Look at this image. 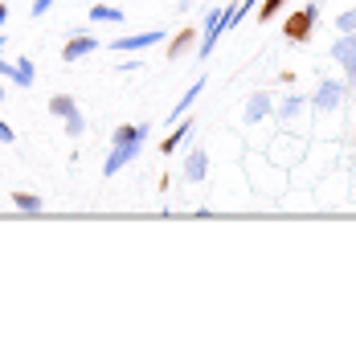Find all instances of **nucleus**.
Wrapping results in <instances>:
<instances>
[{"instance_id":"f257e3e1","label":"nucleus","mask_w":356,"mask_h":360,"mask_svg":"<svg viewBox=\"0 0 356 360\" xmlns=\"http://www.w3.org/2000/svg\"><path fill=\"white\" fill-rule=\"evenodd\" d=\"M242 172H246L250 193H262V197H283V193H287L291 172L287 168H279V164L267 156V148H262V152H258V148L242 152Z\"/></svg>"},{"instance_id":"f03ea898","label":"nucleus","mask_w":356,"mask_h":360,"mask_svg":"<svg viewBox=\"0 0 356 360\" xmlns=\"http://www.w3.org/2000/svg\"><path fill=\"white\" fill-rule=\"evenodd\" d=\"M348 98V82H336V78H324L312 94V115H336Z\"/></svg>"},{"instance_id":"7ed1b4c3","label":"nucleus","mask_w":356,"mask_h":360,"mask_svg":"<svg viewBox=\"0 0 356 360\" xmlns=\"http://www.w3.org/2000/svg\"><path fill=\"white\" fill-rule=\"evenodd\" d=\"M49 115H58V119L66 123V135H82L87 131V119H82L78 103H74L70 94H53V98H49Z\"/></svg>"},{"instance_id":"20e7f679","label":"nucleus","mask_w":356,"mask_h":360,"mask_svg":"<svg viewBox=\"0 0 356 360\" xmlns=\"http://www.w3.org/2000/svg\"><path fill=\"white\" fill-rule=\"evenodd\" d=\"M315 21H319V0H315V4H307L303 13H291L287 21H283V33H287L291 41H299V45H303L307 37H312Z\"/></svg>"},{"instance_id":"39448f33","label":"nucleus","mask_w":356,"mask_h":360,"mask_svg":"<svg viewBox=\"0 0 356 360\" xmlns=\"http://www.w3.org/2000/svg\"><path fill=\"white\" fill-rule=\"evenodd\" d=\"M0 78H8V82H17L21 90H29L33 82H37V70H33L29 58H21V62H4V53H0Z\"/></svg>"},{"instance_id":"423d86ee","label":"nucleus","mask_w":356,"mask_h":360,"mask_svg":"<svg viewBox=\"0 0 356 360\" xmlns=\"http://www.w3.org/2000/svg\"><path fill=\"white\" fill-rule=\"evenodd\" d=\"M139 148H144V143H111V156L103 164V176H115V172H123L127 164H135Z\"/></svg>"},{"instance_id":"0eeeda50","label":"nucleus","mask_w":356,"mask_h":360,"mask_svg":"<svg viewBox=\"0 0 356 360\" xmlns=\"http://www.w3.org/2000/svg\"><path fill=\"white\" fill-rule=\"evenodd\" d=\"M274 115V98H270L267 90H254L250 98H246V111H242V119L254 127V123H262V119H270Z\"/></svg>"},{"instance_id":"6e6552de","label":"nucleus","mask_w":356,"mask_h":360,"mask_svg":"<svg viewBox=\"0 0 356 360\" xmlns=\"http://www.w3.org/2000/svg\"><path fill=\"white\" fill-rule=\"evenodd\" d=\"M222 13L225 8H209V13H205V29H201V45H197L201 58H209L213 45H217V37H222Z\"/></svg>"},{"instance_id":"1a4fd4ad","label":"nucleus","mask_w":356,"mask_h":360,"mask_svg":"<svg viewBox=\"0 0 356 360\" xmlns=\"http://www.w3.org/2000/svg\"><path fill=\"white\" fill-rule=\"evenodd\" d=\"M274 115H279V123H299L303 115H312V98H303V94H287V98L274 107Z\"/></svg>"},{"instance_id":"9d476101","label":"nucleus","mask_w":356,"mask_h":360,"mask_svg":"<svg viewBox=\"0 0 356 360\" xmlns=\"http://www.w3.org/2000/svg\"><path fill=\"white\" fill-rule=\"evenodd\" d=\"M160 41H164V33L148 29V33H135V37H115L111 49L115 53H135V49H148V45H160Z\"/></svg>"},{"instance_id":"9b49d317","label":"nucleus","mask_w":356,"mask_h":360,"mask_svg":"<svg viewBox=\"0 0 356 360\" xmlns=\"http://www.w3.org/2000/svg\"><path fill=\"white\" fill-rule=\"evenodd\" d=\"M184 180H189V184L209 180V152H205V148H193V152L184 156Z\"/></svg>"},{"instance_id":"f8f14e48","label":"nucleus","mask_w":356,"mask_h":360,"mask_svg":"<svg viewBox=\"0 0 356 360\" xmlns=\"http://www.w3.org/2000/svg\"><path fill=\"white\" fill-rule=\"evenodd\" d=\"M98 49V37H87V33H70L66 49H62V58L66 62H78V58H87V53H94Z\"/></svg>"},{"instance_id":"ddd939ff","label":"nucleus","mask_w":356,"mask_h":360,"mask_svg":"<svg viewBox=\"0 0 356 360\" xmlns=\"http://www.w3.org/2000/svg\"><path fill=\"white\" fill-rule=\"evenodd\" d=\"M332 62L336 66H356V33H344V37H336L332 45Z\"/></svg>"},{"instance_id":"4468645a","label":"nucleus","mask_w":356,"mask_h":360,"mask_svg":"<svg viewBox=\"0 0 356 360\" xmlns=\"http://www.w3.org/2000/svg\"><path fill=\"white\" fill-rule=\"evenodd\" d=\"M148 123H123V127H115V135H111V143H144L148 139Z\"/></svg>"},{"instance_id":"2eb2a0df","label":"nucleus","mask_w":356,"mask_h":360,"mask_svg":"<svg viewBox=\"0 0 356 360\" xmlns=\"http://www.w3.org/2000/svg\"><path fill=\"white\" fill-rule=\"evenodd\" d=\"M201 90H205V78H197V82H193V86L184 90V98H180L177 107H172V115H168V119H172V123H177V119H184V115L193 111V103H197V98H201Z\"/></svg>"},{"instance_id":"dca6fc26","label":"nucleus","mask_w":356,"mask_h":360,"mask_svg":"<svg viewBox=\"0 0 356 360\" xmlns=\"http://www.w3.org/2000/svg\"><path fill=\"white\" fill-rule=\"evenodd\" d=\"M254 4H258V0H242L238 8H225V13H222V37H225V33H229V29H238V25L246 21V13H250Z\"/></svg>"},{"instance_id":"f3484780","label":"nucleus","mask_w":356,"mask_h":360,"mask_svg":"<svg viewBox=\"0 0 356 360\" xmlns=\"http://www.w3.org/2000/svg\"><path fill=\"white\" fill-rule=\"evenodd\" d=\"M193 131H197V123H193V119H180V127L168 135V139H164V152H177V148H180V143H184Z\"/></svg>"},{"instance_id":"a211bd4d","label":"nucleus","mask_w":356,"mask_h":360,"mask_svg":"<svg viewBox=\"0 0 356 360\" xmlns=\"http://www.w3.org/2000/svg\"><path fill=\"white\" fill-rule=\"evenodd\" d=\"M193 45H197V29H184V33H180L177 41L168 45V58H172V62H177V58H184V53H189V49H193Z\"/></svg>"},{"instance_id":"6ab92c4d","label":"nucleus","mask_w":356,"mask_h":360,"mask_svg":"<svg viewBox=\"0 0 356 360\" xmlns=\"http://www.w3.org/2000/svg\"><path fill=\"white\" fill-rule=\"evenodd\" d=\"M13 205H17L21 213H42V209H45L42 197H37V193H25V188H21V193H13Z\"/></svg>"},{"instance_id":"aec40b11","label":"nucleus","mask_w":356,"mask_h":360,"mask_svg":"<svg viewBox=\"0 0 356 360\" xmlns=\"http://www.w3.org/2000/svg\"><path fill=\"white\" fill-rule=\"evenodd\" d=\"M90 21L119 25V21H123V8H111V4H94V8H90Z\"/></svg>"},{"instance_id":"412c9836","label":"nucleus","mask_w":356,"mask_h":360,"mask_svg":"<svg viewBox=\"0 0 356 360\" xmlns=\"http://www.w3.org/2000/svg\"><path fill=\"white\" fill-rule=\"evenodd\" d=\"M336 29H340V33H356V8L340 13V17H336Z\"/></svg>"},{"instance_id":"4be33fe9","label":"nucleus","mask_w":356,"mask_h":360,"mask_svg":"<svg viewBox=\"0 0 356 360\" xmlns=\"http://www.w3.org/2000/svg\"><path fill=\"white\" fill-rule=\"evenodd\" d=\"M283 4H287V0H262V21H270V17H274Z\"/></svg>"},{"instance_id":"5701e85b","label":"nucleus","mask_w":356,"mask_h":360,"mask_svg":"<svg viewBox=\"0 0 356 360\" xmlns=\"http://www.w3.org/2000/svg\"><path fill=\"white\" fill-rule=\"evenodd\" d=\"M13 139H17V131H13V127L0 119V143H13Z\"/></svg>"},{"instance_id":"b1692460","label":"nucleus","mask_w":356,"mask_h":360,"mask_svg":"<svg viewBox=\"0 0 356 360\" xmlns=\"http://www.w3.org/2000/svg\"><path fill=\"white\" fill-rule=\"evenodd\" d=\"M115 70H123V74H135V70H144V62H139V58H132V62H123V66H115Z\"/></svg>"},{"instance_id":"393cba45","label":"nucleus","mask_w":356,"mask_h":360,"mask_svg":"<svg viewBox=\"0 0 356 360\" xmlns=\"http://www.w3.org/2000/svg\"><path fill=\"white\" fill-rule=\"evenodd\" d=\"M344 82H348V90H356V66H348V78Z\"/></svg>"},{"instance_id":"a878e982","label":"nucleus","mask_w":356,"mask_h":360,"mask_svg":"<svg viewBox=\"0 0 356 360\" xmlns=\"http://www.w3.org/2000/svg\"><path fill=\"white\" fill-rule=\"evenodd\" d=\"M4 21H8V4H0V29H4Z\"/></svg>"},{"instance_id":"bb28decb","label":"nucleus","mask_w":356,"mask_h":360,"mask_svg":"<svg viewBox=\"0 0 356 360\" xmlns=\"http://www.w3.org/2000/svg\"><path fill=\"white\" fill-rule=\"evenodd\" d=\"M4 41H8V37H0V53H4Z\"/></svg>"},{"instance_id":"cd10ccee","label":"nucleus","mask_w":356,"mask_h":360,"mask_svg":"<svg viewBox=\"0 0 356 360\" xmlns=\"http://www.w3.org/2000/svg\"><path fill=\"white\" fill-rule=\"evenodd\" d=\"M0 98H4V90H0Z\"/></svg>"},{"instance_id":"c85d7f7f","label":"nucleus","mask_w":356,"mask_h":360,"mask_svg":"<svg viewBox=\"0 0 356 360\" xmlns=\"http://www.w3.org/2000/svg\"><path fill=\"white\" fill-rule=\"evenodd\" d=\"M49 4H53V0H49Z\"/></svg>"}]
</instances>
